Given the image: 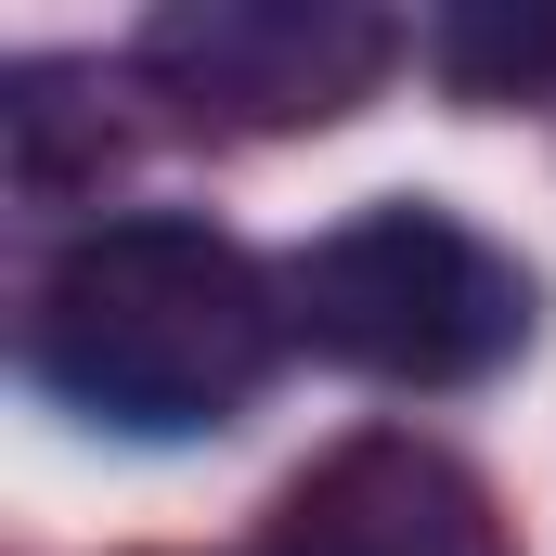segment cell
Instances as JSON below:
<instances>
[{"label":"cell","instance_id":"cell-4","mask_svg":"<svg viewBox=\"0 0 556 556\" xmlns=\"http://www.w3.org/2000/svg\"><path fill=\"white\" fill-rule=\"evenodd\" d=\"M260 556H518V531L466 453H440L415 427H363L273 505Z\"/></svg>","mask_w":556,"mask_h":556},{"label":"cell","instance_id":"cell-3","mask_svg":"<svg viewBox=\"0 0 556 556\" xmlns=\"http://www.w3.org/2000/svg\"><path fill=\"white\" fill-rule=\"evenodd\" d=\"M402 65V26L363 0H168L130 39V78L194 130H324Z\"/></svg>","mask_w":556,"mask_h":556},{"label":"cell","instance_id":"cell-6","mask_svg":"<svg viewBox=\"0 0 556 556\" xmlns=\"http://www.w3.org/2000/svg\"><path fill=\"white\" fill-rule=\"evenodd\" d=\"M427 65L466 104H556V0H466V13H440Z\"/></svg>","mask_w":556,"mask_h":556},{"label":"cell","instance_id":"cell-2","mask_svg":"<svg viewBox=\"0 0 556 556\" xmlns=\"http://www.w3.org/2000/svg\"><path fill=\"white\" fill-rule=\"evenodd\" d=\"M285 311H298V337L324 363H350L376 389H479V376H505L531 350V311L544 298H531V273L492 233H466L453 207L389 194V207L337 220L285 273Z\"/></svg>","mask_w":556,"mask_h":556},{"label":"cell","instance_id":"cell-5","mask_svg":"<svg viewBox=\"0 0 556 556\" xmlns=\"http://www.w3.org/2000/svg\"><path fill=\"white\" fill-rule=\"evenodd\" d=\"M0 155H13V194L26 207H65L91 194L117 155H130V117H117V78L104 65H13L0 78Z\"/></svg>","mask_w":556,"mask_h":556},{"label":"cell","instance_id":"cell-1","mask_svg":"<svg viewBox=\"0 0 556 556\" xmlns=\"http://www.w3.org/2000/svg\"><path fill=\"white\" fill-rule=\"evenodd\" d=\"M285 337H298L285 285L181 207L78 233L39 273V311H26L39 389L78 402L91 427H130V440H194V427L247 415L273 389Z\"/></svg>","mask_w":556,"mask_h":556}]
</instances>
